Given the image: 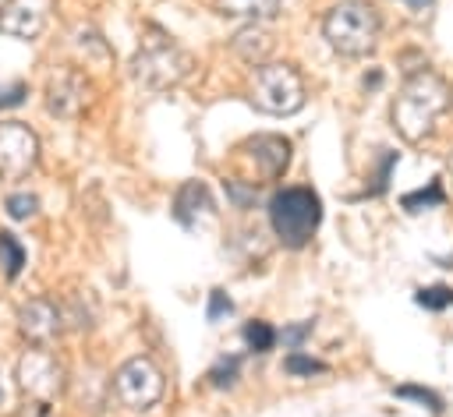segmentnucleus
<instances>
[{"label": "nucleus", "instance_id": "nucleus-1", "mask_svg": "<svg viewBox=\"0 0 453 417\" xmlns=\"http://www.w3.org/2000/svg\"><path fill=\"white\" fill-rule=\"evenodd\" d=\"M453 102V88L446 85V78H439L435 71H414L403 88L393 99V127L403 141H425L439 120V113H446Z\"/></svg>", "mask_w": 453, "mask_h": 417}, {"label": "nucleus", "instance_id": "nucleus-2", "mask_svg": "<svg viewBox=\"0 0 453 417\" xmlns=\"http://www.w3.org/2000/svg\"><path fill=\"white\" fill-rule=\"evenodd\" d=\"M322 35L340 57L361 60L379 42V14L368 0H340L322 18Z\"/></svg>", "mask_w": 453, "mask_h": 417}, {"label": "nucleus", "instance_id": "nucleus-3", "mask_svg": "<svg viewBox=\"0 0 453 417\" xmlns=\"http://www.w3.org/2000/svg\"><path fill=\"white\" fill-rule=\"evenodd\" d=\"M131 74L138 85L152 88V92H163V88H173L180 85L188 74H191V57L170 42L163 32H149V39H142L134 60H131Z\"/></svg>", "mask_w": 453, "mask_h": 417}, {"label": "nucleus", "instance_id": "nucleus-4", "mask_svg": "<svg viewBox=\"0 0 453 417\" xmlns=\"http://www.w3.org/2000/svg\"><path fill=\"white\" fill-rule=\"evenodd\" d=\"M269 223L287 247H304L322 223V201L311 187H283L269 201Z\"/></svg>", "mask_w": 453, "mask_h": 417}, {"label": "nucleus", "instance_id": "nucleus-5", "mask_svg": "<svg viewBox=\"0 0 453 417\" xmlns=\"http://www.w3.org/2000/svg\"><path fill=\"white\" fill-rule=\"evenodd\" d=\"M248 99L269 117H290L304 106V81L290 64H258L248 85Z\"/></svg>", "mask_w": 453, "mask_h": 417}, {"label": "nucleus", "instance_id": "nucleus-6", "mask_svg": "<svg viewBox=\"0 0 453 417\" xmlns=\"http://www.w3.org/2000/svg\"><path fill=\"white\" fill-rule=\"evenodd\" d=\"M113 392L131 410H149L163 399V371L149 357H131L113 371Z\"/></svg>", "mask_w": 453, "mask_h": 417}, {"label": "nucleus", "instance_id": "nucleus-7", "mask_svg": "<svg viewBox=\"0 0 453 417\" xmlns=\"http://www.w3.org/2000/svg\"><path fill=\"white\" fill-rule=\"evenodd\" d=\"M39 163V138L21 120H0V177L21 180Z\"/></svg>", "mask_w": 453, "mask_h": 417}, {"label": "nucleus", "instance_id": "nucleus-8", "mask_svg": "<svg viewBox=\"0 0 453 417\" xmlns=\"http://www.w3.org/2000/svg\"><path fill=\"white\" fill-rule=\"evenodd\" d=\"M18 385H21L25 396H32L39 403H50L64 389V368L53 353H46L42 346H32L18 360Z\"/></svg>", "mask_w": 453, "mask_h": 417}, {"label": "nucleus", "instance_id": "nucleus-9", "mask_svg": "<svg viewBox=\"0 0 453 417\" xmlns=\"http://www.w3.org/2000/svg\"><path fill=\"white\" fill-rule=\"evenodd\" d=\"M88 95H92V85L81 71H57L50 81H46V110L53 117H78L85 106H88Z\"/></svg>", "mask_w": 453, "mask_h": 417}, {"label": "nucleus", "instance_id": "nucleus-10", "mask_svg": "<svg viewBox=\"0 0 453 417\" xmlns=\"http://www.w3.org/2000/svg\"><path fill=\"white\" fill-rule=\"evenodd\" d=\"M18 329H21V336H25L32 346L53 343V339L60 336V311H57V304L46 300V297H35V300L21 304V311H18Z\"/></svg>", "mask_w": 453, "mask_h": 417}, {"label": "nucleus", "instance_id": "nucleus-11", "mask_svg": "<svg viewBox=\"0 0 453 417\" xmlns=\"http://www.w3.org/2000/svg\"><path fill=\"white\" fill-rule=\"evenodd\" d=\"M53 0H7L0 7V32L14 39H35L46 25V11Z\"/></svg>", "mask_w": 453, "mask_h": 417}, {"label": "nucleus", "instance_id": "nucleus-12", "mask_svg": "<svg viewBox=\"0 0 453 417\" xmlns=\"http://www.w3.org/2000/svg\"><path fill=\"white\" fill-rule=\"evenodd\" d=\"M244 155L255 163V170L265 180H276L290 166V141L280 134H255L244 141Z\"/></svg>", "mask_w": 453, "mask_h": 417}, {"label": "nucleus", "instance_id": "nucleus-13", "mask_svg": "<svg viewBox=\"0 0 453 417\" xmlns=\"http://www.w3.org/2000/svg\"><path fill=\"white\" fill-rule=\"evenodd\" d=\"M230 49L244 60V64H265V57L273 53V35L262 28V25H244L234 39H230Z\"/></svg>", "mask_w": 453, "mask_h": 417}, {"label": "nucleus", "instance_id": "nucleus-14", "mask_svg": "<svg viewBox=\"0 0 453 417\" xmlns=\"http://www.w3.org/2000/svg\"><path fill=\"white\" fill-rule=\"evenodd\" d=\"M216 11L223 18H234V21L262 25V21H273L280 14V0H216Z\"/></svg>", "mask_w": 453, "mask_h": 417}, {"label": "nucleus", "instance_id": "nucleus-15", "mask_svg": "<svg viewBox=\"0 0 453 417\" xmlns=\"http://www.w3.org/2000/svg\"><path fill=\"white\" fill-rule=\"evenodd\" d=\"M209 208H212V205H209V191H205V184H198V180H188V184L177 191V198H173V216H177L180 226H195L198 216L209 212Z\"/></svg>", "mask_w": 453, "mask_h": 417}, {"label": "nucleus", "instance_id": "nucleus-16", "mask_svg": "<svg viewBox=\"0 0 453 417\" xmlns=\"http://www.w3.org/2000/svg\"><path fill=\"white\" fill-rule=\"evenodd\" d=\"M0 265H4L7 279H14V276L21 272V265H25V247H21V240H18L14 233H7V230H0Z\"/></svg>", "mask_w": 453, "mask_h": 417}, {"label": "nucleus", "instance_id": "nucleus-17", "mask_svg": "<svg viewBox=\"0 0 453 417\" xmlns=\"http://www.w3.org/2000/svg\"><path fill=\"white\" fill-rule=\"evenodd\" d=\"M442 184L439 180H432L428 187H421V191H407L403 198H400V205L407 208V212H421V208H432V205H442Z\"/></svg>", "mask_w": 453, "mask_h": 417}, {"label": "nucleus", "instance_id": "nucleus-18", "mask_svg": "<svg viewBox=\"0 0 453 417\" xmlns=\"http://www.w3.org/2000/svg\"><path fill=\"white\" fill-rule=\"evenodd\" d=\"M280 339V332L269 325V322H248L244 325V343L255 350V353H265V350H273V343Z\"/></svg>", "mask_w": 453, "mask_h": 417}, {"label": "nucleus", "instance_id": "nucleus-19", "mask_svg": "<svg viewBox=\"0 0 453 417\" xmlns=\"http://www.w3.org/2000/svg\"><path fill=\"white\" fill-rule=\"evenodd\" d=\"M35 208H39V198H35V194H25V191L7 194V216H11V219H32Z\"/></svg>", "mask_w": 453, "mask_h": 417}, {"label": "nucleus", "instance_id": "nucleus-20", "mask_svg": "<svg viewBox=\"0 0 453 417\" xmlns=\"http://www.w3.org/2000/svg\"><path fill=\"white\" fill-rule=\"evenodd\" d=\"M418 304L428 311H442L453 304V290L449 286H425V290H418Z\"/></svg>", "mask_w": 453, "mask_h": 417}, {"label": "nucleus", "instance_id": "nucleus-21", "mask_svg": "<svg viewBox=\"0 0 453 417\" xmlns=\"http://www.w3.org/2000/svg\"><path fill=\"white\" fill-rule=\"evenodd\" d=\"M237 371H241V357H219L216 364H212V371H209V378H212V385H234V378H237Z\"/></svg>", "mask_w": 453, "mask_h": 417}, {"label": "nucleus", "instance_id": "nucleus-22", "mask_svg": "<svg viewBox=\"0 0 453 417\" xmlns=\"http://www.w3.org/2000/svg\"><path fill=\"white\" fill-rule=\"evenodd\" d=\"M290 375H315V371H326V364L322 360H315V357H304L301 350H294L290 357H287V364H283Z\"/></svg>", "mask_w": 453, "mask_h": 417}, {"label": "nucleus", "instance_id": "nucleus-23", "mask_svg": "<svg viewBox=\"0 0 453 417\" xmlns=\"http://www.w3.org/2000/svg\"><path fill=\"white\" fill-rule=\"evenodd\" d=\"M226 194L234 198V205H237V208H248V205L255 201L258 187H255V184H248V187H244L241 180H226Z\"/></svg>", "mask_w": 453, "mask_h": 417}, {"label": "nucleus", "instance_id": "nucleus-24", "mask_svg": "<svg viewBox=\"0 0 453 417\" xmlns=\"http://www.w3.org/2000/svg\"><path fill=\"white\" fill-rule=\"evenodd\" d=\"M396 396H407V399H418V403H428V410H442V399L435 396V392H428V389H418V385H400L396 389Z\"/></svg>", "mask_w": 453, "mask_h": 417}, {"label": "nucleus", "instance_id": "nucleus-25", "mask_svg": "<svg viewBox=\"0 0 453 417\" xmlns=\"http://www.w3.org/2000/svg\"><path fill=\"white\" fill-rule=\"evenodd\" d=\"M311 336V322H301V325H290V329H283L280 332V339L290 346V350H301V343Z\"/></svg>", "mask_w": 453, "mask_h": 417}, {"label": "nucleus", "instance_id": "nucleus-26", "mask_svg": "<svg viewBox=\"0 0 453 417\" xmlns=\"http://www.w3.org/2000/svg\"><path fill=\"white\" fill-rule=\"evenodd\" d=\"M230 307H234L230 297H226L223 290H212V293H209V311H205V315H209V322H216V318L230 315Z\"/></svg>", "mask_w": 453, "mask_h": 417}, {"label": "nucleus", "instance_id": "nucleus-27", "mask_svg": "<svg viewBox=\"0 0 453 417\" xmlns=\"http://www.w3.org/2000/svg\"><path fill=\"white\" fill-rule=\"evenodd\" d=\"M25 92H28L25 81H11L7 88H0V106H18L25 99Z\"/></svg>", "mask_w": 453, "mask_h": 417}, {"label": "nucleus", "instance_id": "nucleus-28", "mask_svg": "<svg viewBox=\"0 0 453 417\" xmlns=\"http://www.w3.org/2000/svg\"><path fill=\"white\" fill-rule=\"evenodd\" d=\"M403 4H407V7H411V11H414V14H428V11H432V4H435V0H403Z\"/></svg>", "mask_w": 453, "mask_h": 417}, {"label": "nucleus", "instance_id": "nucleus-29", "mask_svg": "<svg viewBox=\"0 0 453 417\" xmlns=\"http://www.w3.org/2000/svg\"><path fill=\"white\" fill-rule=\"evenodd\" d=\"M446 170H449V180H453V152H449V159H446Z\"/></svg>", "mask_w": 453, "mask_h": 417}]
</instances>
